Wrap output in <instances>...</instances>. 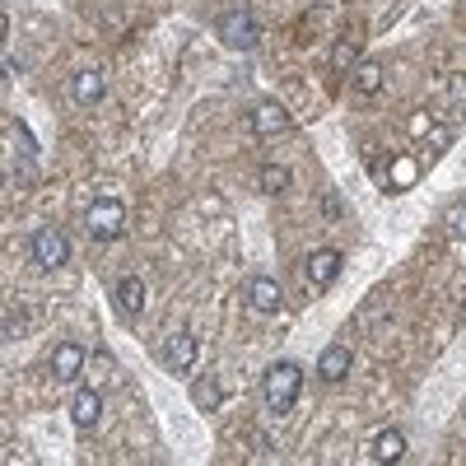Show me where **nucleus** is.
<instances>
[{
  "label": "nucleus",
  "mask_w": 466,
  "mask_h": 466,
  "mask_svg": "<svg viewBox=\"0 0 466 466\" xmlns=\"http://www.w3.org/2000/svg\"><path fill=\"white\" fill-rule=\"evenodd\" d=\"M191 406H197V410H219L224 406V387H219V378H197V382H191Z\"/></svg>",
  "instance_id": "14"
},
{
  "label": "nucleus",
  "mask_w": 466,
  "mask_h": 466,
  "mask_svg": "<svg viewBox=\"0 0 466 466\" xmlns=\"http://www.w3.org/2000/svg\"><path fill=\"white\" fill-rule=\"evenodd\" d=\"M85 228H89V238L94 243H116L127 233V206L116 201V197H103L85 210Z\"/></svg>",
  "instance_id": "2"
},
{
  "label": "nucleus",
  "mask_w": 466,
  "mask_h": 466,
  "mask_svg": "<svg viewBox=\"0 0 466 466\" xmlns=\"http://www.w3.org/2000/svg\"><path fill=\"white\" fill-rule=\"evenodd\" d=\"M360 66V37H336V47H331V70L336 75H350Z\"/></svg>",
  "instance_id": "16"
},
{
  "label": "nucleus",
  "mask_w": 466,
  "mask_h": 466,
  "mask_svg": "<svg viewBox=\"0 0 466 466\" xmlns=\"http://www.w3.org/2000/svg\"><path fill=\"white\" fill-rule=\"evenodd\" d=\"M406 457V434L401 430H382L373 439V461H401Z\"/></svg>",
  "instance_id": "15"
},
{
  "label": "nucleus",
  "mask_w": 466,
  "mask_h": 466,
  "mask_svg": "<svg viewBox=\"0 0 466 466\" xmlns=\"http://www.w3.org/2000/svg\"><path fill=\"white\" fill-rule=\"evenodd\" d=\"M299 392H303V369L294 360H276V364L261 373V397H266V406L276 410V415H289L294 401H299Z\"/></svg>",
  "instance_id": "1"
},
{
  "label": "nucleus",
  "mask_w": 466,
  "mask_h": 466,
  "mask_svg": "<svg viewBox=\"0 0 466 466\" xmlns=\"http://www.w3.org/2000/svg\"><path fill=\"white\" fill-rule=\"evenodd\" d=\"M219 37L233 52H252L261 43V24L252 10H228V15H219Z\"/></svg>",
  "instance_id": "3"
},
{
  "label": "nucleus",
  "mask_w": 466,
  "mask_h": 466,
  "mask_svg": "<svg viewBox=\"0 0 466 466\" xmlns=\"http://www.w3.org/2000/svg\"><path fill=\"white\" fill-rule=\"evenodd\" d=\"M70 420H75V430H94V424L103 420V387H80V392L70 397Z\"/></svg>",
  "instance_id": "6"
},
{
  "label": "nucleus",
  "mask_w": 466,
  "mask_h": 466,
  "mask_svg": "<svg viewBox=\"0 0 466 466\" xmlns=\"http://www.w3.org/2000/svg\"><path fill=\"white\" fill-rule=\"evenodd\" d=\"M448 233H452V238H466V201L448 210Z\"/></svg>",
  "instance_id": "21"
},
{
  "label": "nucleus",
  "mask_w": 466,
  "mask_h": 466,
  "mask_svg": "<svg viewBox=\"0 0 466 466\" xmlns=\"http://www.w3.org/2000/svg\"><path fill=\"white\" fill-rule=\"evenodd\" d=\"M70 94H75V103H85V107L103 103V94H107V75H103L98 66H89V70H75Z\"/></svg>",
  "instance_id": "10"
},
{
  "label": "nucleus",
  "mask_w": 466,
  "mask_h": 466,
  "mask_svg": "<svg viewBox=\"0 0 466 466\" xmlns=\"http://www.w3.org/2000/svg\"><path fill=\"white\" fill-rule=\"evenodd\" d=\"M28 248H33V261L43 266V270H56V266L70 261V238H66L56 224H43V228H37Z\"/></svg>",
  "instance_id": "4"
},
{
  "label": "nucleus",
  "mask_w": 466,
  "mask_h": 466,
  "mask_svg": "<svg viewBox=\"0 0 466 466\" xmlns=\"http://www.w3.org/2000/svg\"><path fill=\"white\" fill-rule=\"evenodd\" d=\"M248 303L257 308V313H280L285 294H280V285L270 280V276H252L248 280Z\"/></svg>",
  "instance_id": "13"
},
{
  "label": "nucleus",
  "mask_w": 466,
  "mask_h": 466,
  "mask_svg": "<svg viewBox=\"0 0 466 466\" xmlns=\"http://www.w3.org/2000/svg\"><path fill=\"white\" fill-rule=\"evenodd\" d=\"M461 322H466V303H461Z\"/></svg>",
  "instance_id": "25"
},
{
  "label": "nucleus",
  "mask_w": 466,
  "mask_h": 466,
  "mask_svg": "<svg viewBox=\"0 0 466 466\" xmlns=\"http://www.w3.org/2000/svg\"><path fill=\"white\" fill-rule=\"evenodd\" d=\"M340 252L336 248H318V252H308V261H303V276H308V285H318V289H327V285H336V276H340Z\"/></svg>",
  "instance_id": "5"
},
{
  "label": "nucleus",
  "mask_w": 466,
  "mask_h": 466,
  "mask_svg": "<svg viewBox=\"0 0 466 466\" xmlns=\"http://www.w3.org/2000/svg\"><path fill=\"white\" fill-rule=\"evenodd\" d=\"M257 182H261L266 197H280V191L289 187V168H280V164H266V168L257 173Z\"/></svg>",
  "instance_id": "19"
},
{
  "label": "nucleus",
  "mask_w": 466,
  "mask_h": 466,
  "mask_svg": "<svg viewBox=\"0 0 466 466\" xmlns=\"http://www.w3.org/2000/svg\"><path fill=\"white\" fill-rule=\"evenodd\" d=\"M197 355H201V345H197V336H191V331H173L168 345H164V364H168V373H187L191 364H197Z\"/></svg>",
  "instance_id": "8"
},
{
  "label": "nucleus",
  "mask_w": 466,
  "mask_h": 466,
  "mask_svg": "<svg viewBox=\"0 0 466 466\" xmlns=\"http://www.w3.org/2000/svg\"><path fill=\"white\" fill-rule=\"evenodd\" d=\"M10 131H15V140L24 145V154H33V136H28V127H24V122H15Z\"/></svg>",
  "instance_id": "22"
},
{
  "label": "nucleus",
  "mask_w": 466,
  "mask_h": 466,
  "mask_svg": "<svg viewBox=\"0 0 466 466\" xmlns=\"http://www.w3.org/2000/svg\"><path fill=\"white\" fill-rule=\"evenodd\" d=\"M112 303H116V313H122V318H140V308H145V280L140 276H116Z\"/></svg>",
  "instance_id": "9"
},
{
  "label": "nucleus",
  "mask_w": 466,
  "mask_h": 466,
  "mask_svg": "<svg viewBox=\"0 0 466 466\" xmlns=\"http://www.w3.org/2000/svg\"><path fill=\"white\" fill-rule=\"evenodd\" d=\"M248 122H252V131H257V136H280V131L289 127V112H285L276 98H261V103L252 107Z\"/></svg>",
  "instance_id": "11"
},
{
  "label": "nucleus",
  "mask_w": 466,
  "mask_h": 466,
  "mask_svg": "<svg viewBox=\"0 0 466 466\" xmlns=\"http://www.w3.org/2000/svg\"><path fill=\"white\" fill-rule=\"evenodd\" d=\"M430 145H434V149H443V145H448V131H443V127H434V131H430Z\"/></svg>",
  "instance_id": "24"
},
{
  "label": "nucleus",
  "mask_w": 466,
  "mask_h": 466,
  "mask_svg": "<svg viewBox=\"0 0 466 466\" xmlns=\"http://www.w3.org/2000/svg\"><path fill=\"white\" fill-rule=\"evenodd\" d=\"M350 369H355L350 345H327L322 350V360H318V378L322 382H340V378H350Z\"/></svg>",
  "instance_id": "12"
},
{
  "label": "nucleus",
  "mask_w": 466,
  "mask_h": 466,
  "mask_svg": "<svg viewBox=\"0 0 466 466\" xmlns=\"http://www.w3.org/2000/svg\"><path fill=\"white\" fill-rule=\"evenodd\" d=\"M19 331H24V322L15 313H5V340H19Z\"/></svg>",
  "instance_id": "23"
},
{
  "label": "nucleus",
  "mask_w": 466,
  "mask_h": 466,
  "mask_svg": "<svg viewBox=\"0 0 466 466\" xmlns=\"http://www.w3.org/2000/svg\"><path fill=\"white\" fill-rule=\"evenodd\" d=\"M415 177H420V164L410 154H401V159H392V173H387V191H406L415 187Z\"/></svg>",
  "instance_id": "18"
},
{
  "label": "nucleus",
  "mask_w": 466,
  "mask_h": 466,
  "mask_svg": "<svg viewBox=\"0 0 466 466\" xmlns=\"http://www.w3.org/2000/svg\"><path fill=\"white\" fill-rule=\"evenodd\" d=\"M52 378L56 382H75V378H80L85 373V364H89V355H85V350L80 345H75V340H61L56 350H52Z\"/></svg>",
  "instance_id": "7"
},
{
  "label": "nucleus",
  "mask_w": 466,
  "mask_h": 466,
  "mask_svg": "<svg viewBox=\"0 0 466 466\" xmlns=\"http://www.w3.org/2000/svg\"><path fill=\"white\" fill-rule=\"evenodd\" d=\"M382 80H387V75H382V66H378V61H360V66H355V89H360L364 98L382 94Z\"/></svg>",
  "instance_id": "17"
},
{
  "label": "nucleus",
  "mask_w": 466,
  "mask_h": 466,
  "mask_svg": "<svg viewBox=\"0 0 466 466\" xmlns=\"http://www.w3.org/2000/svg\"><path fill=\"white\" fill-rule=\"evenodd\" d=\"M10 182H15L19 191H28V187L37 182V168L28 164V154H24V164H15V168H10Z\"/></svg>",
  "instance_id": "20"
}]
</instances>
